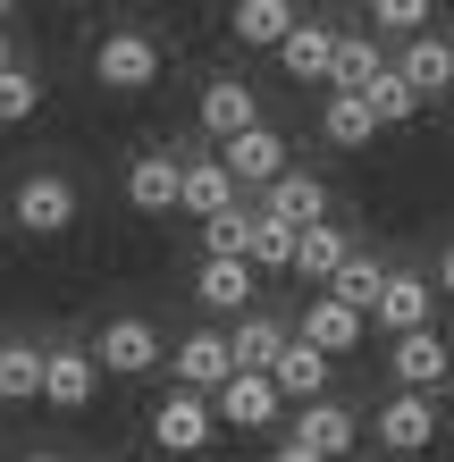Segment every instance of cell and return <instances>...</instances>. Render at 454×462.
<instances>
[{"mask_svg":"<svg viewBox=\"0 0 454 462\" xmlns=\"http://www.w3.org/2000/svg\"><path fill=\"white\" fill-rule=\"evenodd\" d=\"M93 85L101 93H152L160 85V42L144 25H110V34L93 42Z\"/></svg>","mask_w":454,"mask_h":462,"instance_id":"1","label":"cell"},{"mask_svg":"<svg viewBox=\"0 0 454 462\" xmlns=\"http://www.w3.org/2000/svg\"><path fill=\"white\" fill-rule=\"evenodd\" d=\"M93 362H101V378H152L160 362H169V345H160V328H152V319L118 311L110 328L93 337Z\"/></svg>","mask_w":454,"mask_h":462,"instance_id":"2","label":"cell"},{"mask_svg":"<svg viewBox=\"0 0 454 462\" xmlns=\"http://www.w3.org/2000/svg\"><path fill=\"white\" fill-rule=\"evenodd\" d=\"M9 219L25 236H68L76 227V185L60 169H34V177H17V194H9Z\"/></svg>","mask_w":454,"mask_h":462,"instance_id":"3","label":"cell"},{"mask_svg":"<svg viewBox=\"0 0 454 462\" xmlns=\"http://www.w3.org/2000/svg\"><path fill=\"white\" fill-rule=\"evenodd\" d=\"M101 395V362L85 345H42V403L51 412H93Z\"/></svg>","mask_w":454,"mask_h":462,"instance_id":"4","label":"cell"},{"mask_svg":"<svg viewBox=\"0 0 454 462\" xmlns=\"http://www.w3.org/2000/svg\"><path fill=\"white\" fill-rule=\"evenodd\" d=\"M210 438H219V412H210L202 395L169 387V395L152 403V446H160V454H202Z\"/></svg>","mask_w":454,"mask_h":462,"instance_id":"5","label":"cell"},{"mask_svg":"<svg viewBox=\"0 0 454 462\" xmlns=\"http://www.w3.org/2000/svg\"><path fill=\"white\" fill-rule=\"evenodd\" d=\"M370 319H379L387 337H421V328H438V286H430V278H412V269H387V286H379V303H370Z\"/></svg>","mask_w":454,"mask_h":462,"instance_id":"6","label":"cell"},{"mask_svg":"<svg viewBox=\"0 0 454 462\" xmlns=\"http://www.w3.org/2000/svg\"><path fill=\"white\" fill-rule=\"evenodd\" d=\"M261 219L286 227V236H311V227H329V185H320L311 169H286L270 194H261Z\"/></svg>","mask_w":454,"mask_h":462,"instance_id":"7","label":"cell"},{"mask_svg":"<svg viewBox=\"0 0 454 462\" xmlns=\"http://www.w3.org/2000/svg\"><path fill=\"white\" fill-rule=\"evenodd\" d=\"M194 118H202L210 143H236V134H253V126H261V93L245 85V76H210L202 101H194Z\"/></svg>","mask_w":454,"mask_h":462,"instance_id":"8","label":"cell"},{"mask_svg":"<svg viewBox=\"0 0 454 462\" xmlns=\"http://www.w3.org/2000/svg\"><path fill=\"white\" fill-rule=\"evenodd\" d=\"M219 169L236 177V194H245V185H261V194H270V185L286 177V134L261 118L253 134H236V143H219Z\"/></svg>","mask_w":454,"mask_h":462,"instance_id":"9","label":"cell"},{"mask_svg":"<svg viewBox=\"0 0 454 462\" xmlns=\"http://www.w3.org/2000/svg\"><path fill=\"white\" fill-rule=\"evenodd\" d=\"M438 429H446V420H438V403H430V395H387V403H379V420H370V438H379L387 454H430V446H438Z\"/></svg>","mask_w":454,"mask_h":462,"instance_id":"10","label":"cell"},{"mask_svg":"<svg viewBox=\"0 0 454 462\" xmlns=\"http://www.w3.org/2000/svg\"><path fill=\"white\" fill-rule=\"evenodd\" d=\"M169 370H177V387H185V395H202V403H210V395L236 378V353H227V337H219V328H194V337L169 353Z\"/></svg>","mask_w":454,"mask_h":462,"instance_id":"11","label":"cell"},{"mask_svg":"<svg viewBox=\"0 0 454 462\" xmlns=\"http://www.w3.org/2000/svg\"><path fill=\"white\" fill-rule=\"evenodd\" d=\"M446 370H454V353H446L438 328H421V337H395V345H387V378H395V395H430V387H446Z\"/></svg>","mask_w":454,"mask_h":462,"instance_id":"12","label":"cell"},{"mask_svg":"<svg viewBox=\"0 0 454 462\" xmlns=\"http://www.w3.org/2000/svg\"><path fill=\"white\" fill-rule=\"evenodd\" d=\"M177 185H185V152H135L126 160V202H135L144 219H169Z\"/></svg>","mask_w":454,"mask_h":462,"instance_id":"13","label":"cell"},{"mask_svg":"<svg viewBox=\"0 0 454 462\" xmlns=\"http://www.w3.org/2000/svg\"><path fill=\"white\" fill-rule=\"evenodd\" d=\"M210 412H219V429H278L286 420V403L270 378H253V370H236L219 395H210Z\"/></svg>","mask_w":454,"mask_h":462,"instance_id":"14","label":"cell"},{"mask_svg":"<svg viewBox=\"0 0 454 462\" xmlns=\"http://www.w3.org/2000/svg\"><path fill=\"white\" fill-rule=\"evenodd\" d=\"M329 378H337V362L329 353H311L303 337H286V353H278V370H270V387H278V403H329Z\"/></svg>","mask_w":454,"mask_h":462,"instance_id":"15","label":"cell"},{"mask_svg":"<svg viewBox=\"0 0 454 462\" xmlns=\"http://www.w3.org/2000/svg\"><path fill=\"white\" fill-rule=\"evenodd\" d=\"M362 328H370V319H362V311H345V303H329V294H311L303 319H295V337H303L311 353H329V362H345V353L362 345Z\"/></svg>","mask_w":454,"mask_h":462,"instance_id":"16","label":"cell"},{"mask_svg":"<svg viewBox=\"0 0 454 462\" xmlns=\"http://www.w3.org/2000/svg\"><path fill=\"white\" fill-rule=\"evenodd\" d=\"M387 68L404 76V85H412L421 101H446V85H454V42H446V34H412V42L395 51Z\"/></svg>","mask_w":454,"mask_h":462,"instance_id":"17","label":"cell"},{"mask_svg":"<svg viewBox=\"0 0 454 462\" xmlns=\"http://www.w3.org/2000/svg\"><path fill=\"white\" fill-rule=\"evenodd\" d=\"M286 438H295V446H311L320 462H345L362 429H354V412H345V403H303V412L286 420Z\"/></svg>","mask_w":454,"mask_h":462,"instance_id":"18","label":"cell"},{"mask_svg":"<svg viewBox=\"0 0 454 462\" xmlns=\"http://www.w3.org/2000/svg\"><path fill=\"white\" fill-rule=\"evenodd\" d=\"M177 210H185V219H194V227H210V219H219V210H236V177L219 169V152H210V160H185Z\"/></svg>","mask_w":454,"mask_h":462,"instance_id":"19","label":"cell"},{"mask_svg":"<svg viewBox=\"0 0 454 462\" xmlns=\"http://www.w3.org/2000/svg\"><path fill=\"white\" fill-rule=\"evenodd\" d=\"M286 337H295L286 319H270V311H245V319L227 328V353H236V370L270 378V370H278V353H286Z\"/></svg>","mask_w":454,"mask_h":462,"instance_id":"20","label":"cell"},{"mask_svg":"<svg viewBox=\"0 0 454 462\" xmlns=\"http://www.w3.org/2000/svg\"><path fill=\"white\" fill-rule=\"evenodd\" d=\"M295 25H303V17L286 9V0H236V9H227V34L245 42V51H278Z\"/></svg>","mask_w":454,"mask_h":462,"instance_id":"21","label":"cell"},{"mask_svg":"<svg viewBox=\"0 0 454 462\" xmlns=\"http://www.w3.org/2000/svg\"><path fill=\"white\" fill-rule=\"evenodd\" d=\"M278 60H286L295 85H329L337 76V25H295V34L278 42Z\"/></svg>","mask_w":454,"mask_h":462,"instance_id":"22","label":"cell"},{"mask_svg":"<svg viewBox=\"0 0 454 462\" xmlns=\"http://www.w3.org/2000/svg\"><path fill=\"white\" fill-rule=\"evenodd\" d=\"M194 303L245 319V311H253V269H245V261H202V269H194Z\"/></svg>","mask_w":454,"mask_h":462,"instance_id":"23","label":"cell"},{"mask_svg":"<svg viewBox=\"0 0 454 462\" xmlns=\"http://www.w3.org/2000/svg\"><path fill=\"white\" fill-rule=\"evenodd\" d=\"M345 261H354V236H345L337 219H329V227H311V236H295V278H311L320 294H329V278H337Z\"/></svg>","mask_w":454,"mask_h":462,"instance_id":"24","label":"cell"},{"mask_svg":"<svg viewBox=\"0 0 454 462\" xmlns=\"http://www.w3.org/2000/svg\"><path fill=\"white\" fill-rule=\"evenodd\" d=\"M379 76H387L379 34H337V76H329V93H370Z\"/></svg>","mask_w":454,"mask_h":462,"instance_id":"25","label":"cell"},{"mask_svg":"<svg viewBox=\"0 0 454 462\" xmlns=\"http://www.w3.org/2000/svg\"><path fill=\"white\" fill-rule=\"evenodd\" d=\"M320 134H329L337 152H362L370 134H379V118H370L362 93H329V101H320Z\"/></svg>","mask_w":454,"mask_h":462,"instance_id":"26","label":"cell"},{"mask_svg":"<svg viewBox=\"0 0 454 462\" xmlns=\"http://www.w3.org/2000/svg\"><path fill=\"white\" fill-rule=\"evenodd\" d=\"M34 395H42V345L9 337L0 345V403H34Z\"/></svg>","mask_w":454,"mask_h":462,"instance_id":"27","label":"cell"},{"mask_svg":"<svg viewBox=\"0 0 454 462\" xmlns=\"http://www.w3.org/2000/svg\"><path fill=\"white\" fill-rule=\"evenodd\" d=\"M379 286H387V261H370V253H354L329 278V303H345V311H362L370 319V303H379Z\"/></svg>","mask_w":454,"mask_h":462,"instance_id":"28","label":"cell"},{"mask_svg":"<svg viewBox=\"0 0 454 462\" xmlns=\"http://www.w3.org/2000/svg\"><path fill=\"white\" fill-rule=\"evenodd\" d=\"M245 269H253V278H261V269H295V236L270 227L261 210H253V227H245Z\"/></svg>","mask_w":454,"mask_h":462,"instance_id":"29","label":"cell"},{"mask_svg":"<svg viewBox=\"0 0 454 462\" xmlns=\"http://www.w3.org/2000/svg\"><path fill=\"white\" fill-rule=\"evenodd\" d=\"M362 101H370V118H379V126H404V118H421V93H412L395 68H387V76H379V85H370Z\"/></svg>","mask_w":454,"mask_h":462,"instance_id":"30","label":"cell"},{"mask_svg":"<svg viewBox=\"0 0 454 462\" xmlns=\"http://www.w3.org/2000/svg\"><path fill=\"white\" fill-rule=\"evenodd\" d=\"M34 110H42V76L34 68H9V76H0V126H25Z\"/></svg>","mask_w":454,"mask_h":462,"instance_id":"31","label":"cell"},{"mask_svg":"<svg viewBox=\"0 0 454 462\" xmlns=\"http://www.w3.org/2000/svg\"><path fill=\"white\" fill-rule=\"evenodd\" d=\"M245 227H253V210H245V202L219 210V219L202 227V261H245Z\"/></svg>","mask_w":454,"mask_h":462,"instance_id":"32","label":"cell"},{"mask_svg":"<svg viewBox=\"0 0 454 462\" xmlns=\"http://www.w3.org/2000/svg\"><path fill=\"white\" fill-rule=\"evenodd\" d=\"M370 25H387V34H430V0H379V9H370Z\"/></svg>","mask_w":454,"mask_h":462,"instance_id":"33","label":"cell"},{"mask_svg":"<svg viewBox=\"0 0 454 462\" xmlns=\"http://www.w3.org/2000/svg\"><path fill=\"white\" fill-rule=\"evenodd\" d=\"M270 462H320V454H311V446H295V438H278V446H270Z\"/></svg>","mask_w":454,"mask_h":462,"instance_id":"34","label":"cell"},{"mask_svg":"<svg viewBox=\"0 0 454 462\" xmlns=\"http://www.w3.org/2000/svg\"><path fill=\"white\" fill-rule=\"evenodd\" d=\"M438 294H454V244L438 253Z\"/></svg>","mask_w":454,"mask_h":462,"instance_id":"35","label":"cell"},{"mask_svg":"<svg viewBox=\"0 0 454 462\" xmlns=\"http://www.w3.org/2000/svg\"><path fill=\"white\" fill-rule=\"evenodd\" d=\"M17 68V42H9V25H0V76H9Z\"/></svg>","mask_w":454,"mask_h":462,"instance_id":"36","label":"cell"},{"mask_svg":"<svg viewBox=\"0 0 454 462\" xmlns=\"http://www.w3.org/2000/svg\"><path fill=\"white\" fill-rule=\"evenodd\" d=\"M25 462H60V454H25Z\"/></svg>","mask_w":454,"mask_h":462,"instance_id":"37","label":"cell"},{"mask_svg":"<svg viewBox=\"0 0 454 462\" xmlns=\"http://www.w3.org/2000/svg\"><path fill=\"white\" fill-rule=\"evenodd\" d=\"M446 101H454V85H446Z\"/></svg>","mask_w":454,"mask_h":462,"instance_id":"38","label":"cell"}]
</instances>
